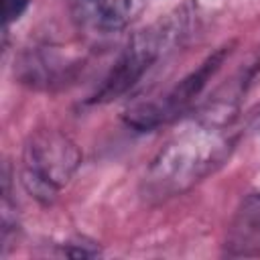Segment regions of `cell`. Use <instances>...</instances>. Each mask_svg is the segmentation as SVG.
I'll return each instance as SVG.
<instances>
[{
	"label": "cell",
	"instance_id": "1",
	"mask_svg": "<svg viewBox=\"0 0 260 260\" xmlns=\"http://www.w3.org/2000/svg\"><path fill=\"white\" fill-rule=\"evenodd\" d=\"M250 79L252 75L244 73L223 93L213 95L191 122L158 148L142 177L146 201L183 195L228 162L238 142V102Z\"/></svg>",
	"mask_w": 260,
	"mask_h": 260
},
{
	"label": "cell",
	"instance_id": "2",
	"mask_svg": "<svg viewBox=\"0 0 260 260\" xmlns=\"http://www.w3.org/2000/svg\"><path fill=\"white\" fill-rule=\"evenodd\" d=\"M81 165L79 146L61 130H37L22 150V185L41 203H51Z\"/></svg>",
	"mask_w": 260,
	"mask_h": 260
},
{
	"label": "cell",
	"instance_id": "3",
	"mask_svg": "<svg viewBox=\"0 0 260 260\" xmlns=\"http://www.w3.org/2000/svg\"><path fill=\"white\" fill-rule=\"evenodd\" d=\"M185 35V16L171 14L165 20L146 26L144 30L136 32L128 47L122 51L114 67L110 69L108 77L93 93L91 102H112L124 95L130 87H134L142 75L162 57L167 55Z\"/></svg>",
	"mask_w": 260,
	"mask_h": 260
},
{
	"label": "cell",
	"instance_id": "4",
	"mask_svg": "<svg viewBox=\"0 0 260 260\" xmlns=\"http://www.w3.org/2000/svg\"><path fill=\"white\" fill-rule=\"evenodd\" d=\"M225 55H228V49H219L217 53L207 57L195 71H191L187 77L175 83L169 91L128 108L124 114L126 124L138 132H150L162 124L177 120L181 114H185L191 108V104L203 91L207 81L217 73Z\"/></svg>",
	"mask_w": 260,
	"mask_h": 260
},
{
	"label": "cell",
	"instance_id": "5",
	"mask_svg": "<svg viewBox=\"0 0 260 260\" xmlns=\"http://www.w3.org/2000/svg\"><path fill=\"white\" fill-rule=\"evenodd\" d=\"M71 20L89 39L122 32L134 12V0H67Z\"/></svg>",
	"mask_w": 260,
	"mask_h": 260
},
{
	"label": "cell",
	"instance_id": "6",
	"mask_svg": "<svg viewBox=\"0 0 260 260\" xmlns=\"http://www.w3.org/2000/svg\"><path fill=\"white\" fill-rule=\"evenodd\" d=\"M225 246L234 256L260 254V193H252L244 199L232 221Z\"/></svg>",
	"mask_w": 260,
	"mask_h": 260
},
{
	"label": "cell",
	"instance_id": "7",
	"mask_svg": "<svg viewBox=\"0 0 260 260\" xmlns=\"http://www.w3.org/2000/svg\"><path fill=\"white\" fill-rule=\"evenodd\" d=\"M30 0H2V20L4 28H8L12 22H16L28 8Z\"/></svg>",
	"mask_w": 260,
	"mask_h": 260
},
{
	"label": "cell",
	"instance_id": "8",
	"mask_svg": "<svg viewBox=\"0 0 260 260\" xmlns=\"http://www.w3.org/2000/svg\"><path fill=\"white\" fill-rule=\"evenodd\" d=\"M256 128H258V132H260V116H258V122H256Z\"/></svg>",
	"mask_w": 260,
	"mask_h": 260
}]
</instances>
